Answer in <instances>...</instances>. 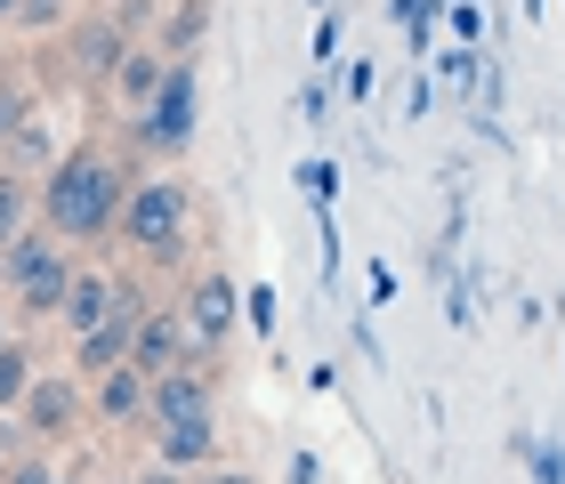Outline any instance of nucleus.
Instances as JSON below:
<instances>
[{
    "instance_id": "nucleus-1",
    "label": "nucleus",
    "mask_w": 565,
    "mask_h": 484,
    "mask_svg": "<svg viewBox=\"0 0 565 484\" xmlns=\"http://www.w3.org/2000/svg\"><path fill=\"white\" fill-rule=\"evenodd\" d=\"M121 162H106V154H73V162H57V178L41 186V218H49V235H73V243H89V235H106V226L121 218Z\"/></svg>"
},
{
    "instance_id": "nucleus-2",
    "label": "nucleus",
    "mask_w": 565,
    "mask_h": 484,
    "mask_svg": "<svg viewBox=\"0 0 565 484\" xmlns=\"http://www.w3.org/2000/svg\"><path fill=\"white\" fill-rule=\"evenodd\" d=\"M186 218H194V202H186V186L178 178H138L130 194H121V243L130 250H146V259H178L186 250Z\"/></svg>"
},
{
    "instance_id": "nucleus-3",
    "label": "nucleus",
    "mask_w": 565,
    "mask_h": 484,
    "mask_svg": "<svg viewBox=\"0 0 565 484\" xmlns=\"http://www.w3.org/2000/svg\"><path fill=\"white\" fill-rule=\"evenodd\" d=\"M138 138L153 146V154H186V138H194V57H170L162 73V89L138 106Z\"/></svg>"
},
{
    "instance_id": "nucleus-4",
    "label": "nucleus",
    "mask_w": 565,
    "mask_h": 484,
    "mask_svg": "<svg viewBox=\"0 0 565 484\" xmlns=\"http://www.w3.org/2000/svg\"><path fill=\"white\" fill-rule=\"evenodd\" d=\"M0 275L17 283V299H24L33 315H49V308L65 299V283H73V267L57 259V243H41V235H17L9 250H0Z\"/></svg>"
},
{
    "instance_id": "nucleus-5",
    "label": "nucleus",
    "mask_w": 565,
    "mask_h": 484,
    "mask_svg": "<svg viewBox=\"0 0 565 484\" xmlns=\"http://www.w3.org/2000/svg\"><path fill=\"white\" fill-rule=\"evenodd\" d=\"M146 412H153V428H178V420H211V379L202 372H153L146 379Z\"/></svg>"
},
{
    "instance_id": "nucleus-6",
    "label": "nucleus",
    "mask_w": 565,
    "mask_h": 484,
    "mask_svg": "<svg viewBox=\"0 0 565 484\" xmlns=\"http://www.w3.org/2000/svg\"><path fill=\"white\" fill-rule=\"evenodd\" d=\"M186 323H178V308H146L138 315V340H130V372H178V355H186Z\"/></svg>"
},
{
    "instance_id": "nucleus-7",
    "label": "nucleus",
    "mask_w": 565,
    "mask_h": 484,
    "mask_svg": "<svg viewBox=\"0 0 565 484\" xmlns=\"http://www.w3.org/2000/svg\"><path fill=\"white\" fill-rule=\"evenodd\" d=\"M138 291H121L114 299V315L97 323V331H82V372H114V364H130V340H138Z\"/></svg>"
},
{
    "instance_id": "nucleus-8",
    "label": "nucleus",
    "mask_w": 565,
    "mask_h": 484,
    "mask_svg": "<svg viewBox=\"0 0 565 484\" xmlns=\"http://www.w3.org/2000/svg\"><path fill=\"white\" fill-rule=\"evenodd\" d=\"M178 323H186L194 347H218L226 331H235V283H226V275H202V283L186 291V315Z\"/></svg>"
},
{
    "instance_id": "nucleus-9",
    "label": "nucleus",
    "mask_w": 565,
    "mask_h": 484,
    "mask_svg": "<svg viewBox=\"0 0 565 484\" xmlns=\"http://www.w3.org/2000/svg\"><path fill=\"white\" fill-rule=\"evenodd\" d=\"M24 420H33V437H65V428L82 420L73 379H33V388H24Z\"/></svg>"
},
{
    "instance_id": "nucleus-10",
    "label": "nucleus",
    "mask_w": 565,
    "mask_h": 484,
    "mask_svg": "<svg viewBox=\"0 0 565 484\" xmlns=\"http://www.w3.org/2000/svg\"><path fill=\"white\" fill-rule=\"evenodd\" d=\"M114 299H121V283H106V275H73L65 299H57V315H65L73 331H97V323L114 315Z\"/></svg>"
},
{
    "instance_id": "nucleus-11",
    "label": "nucleus",
    "mask_w": 565,
    "mask_h": 484,
    "mask_svg": "<svg viewBox=\"0 0 565 484\" xmlns=\"http://www.w3.org/2000/svg\"><path fill=\"white\" fill-rule=\"evenodd\" d=\"M153 452H162V469H194V461H211V452H218V428L211 420H178V428L153 437Z\"/></svg>"
},
{
    "instance_id": "nucleus-12",
    "label": "nucleus",
    "mask_w": 565,
    "mask_h": 484,
    "mask_svg": "<svg viewBox=\"0 0 565 484\" xmlns=\"http://www.w3.org/2000/svg\"><path fill=\"white\" fill-rule=\"evenodd\" d=\"M97 412H106V420H138L146 412V372H130V364L97 372Z\"/></svg>"
},
{
    "instance_id": "nucleus-13",
    "label": "nucleus",
    "mask_w": 565,
    "mask_h": 484,
    "mask_svg": "<svg viewBox=\"0 0 565 484\" xmlns=\"http://www.w3.org/2000/svg\"><path fill=\"white\" fill-rule=\"evenodd\" d=\"M162 73H170V57H162V49H130V57L114 65V89L130 97V106H146V97L162 89Z\"/></svg>"
},
{
    "instance_id": "nucleus-14",
    "label": "nucleus",
    "mask_w": 565,
    "mask_h": 484,
    "mask_svg": "<svg viewBox=\"0 0 565 484\" xmlns=\"http://www.w3.org/2000/svg\"><path fill=\"white\" fill-rule=\"evenodd\" d=\"M202 33H211V0H178V17L162 24V57H194Z\"/></svg>"
},
{
    "instance_id": "nucleus-15",
    "label": "nucleus",
    "mask_w": 565,
    "mask_h": 484,
    "mask_svg": "<svg viewBox=\"0 0 565 484\" xmlns=\"http://www.w3.org/2000/svg\"><path fill=\"white\" fill-rule=\"evenodd\" d=\"M121 57H130V49H121L114 24H89V33H82V65H89V73H114Z\"/></svg>"
},
{
    "instance_id": "nucleus-16",
    "label": "nucleus",
    "mask_w": 565,
    "mask_h": 484,
    "mask_svg": "<svg viewBox=\"0 0 565 484\" xmlns=\"http://www.w3.org/2000/svg\"><path fill=\"white\" fill-rule=\"evenodd\" d=\"M24 211H33V194H24V178H0V250L24 235Z\"/></svg>"
},
{
    "instance_id": "nucleus-17",
    "label": "nucleus",
    "mask_w": 565,
    "mask_h": 484,
    "mask_svg": "<svg viewBox=\"0 0 565 484\" xmlns=\"http://www.w3.org/2000/svg\"><path fill=\"white\" fill-rule=\"evenodd\" d=\"M24 388H33V355L0 347V404H24Z\"/></svg>"
},
{
    "instance_id": "nucleus-18",
    "label": "nucleus",
    "mask_w": 565,
    "mask_h": 484,
    "mask_svg": "<svg viewBox=\"0 0 565 484\" xmlns=\"http://www.w3.org/2000/svg\"><path fill=\"white\" fill-rule=\"evenodd\" d=\"M9 154H17V162H49V121H41V114H24V121H17Z\"/></svg>"
},
{
    "instance_id": "nucleus-19",
    "label": "nucleus",
    "mask_w": 565,
    "mask_h": 484,
    "mask_svg": "<svg viewBox=\"0 0 565 484\" xmlns=\"http://www.w3.org/2000/svg\"><path fill=\"white\" fill-rule=\"evenodd\" d=\"M518 452L533 461V484H565V452H557V444H525V437H518Z\"/></svg>"
},
{
    "instance_id": "nucleus-20",
    "label": "nucleus",
    "mask_w": 565,
    "mask_h": 484,
    "mask_svg": "<svg viewBox=\"0 0 565 484\" xmlns=\"http://www.w3.org/2000/svg\"><path fill=\"white\" fill-rule=\"evenodd\" d=\"M299 186H307V202H316V211H331V194H340V170H331V162H307Z\"/></svg>"
},
{
    "instance_id": "nucleus-21",
    "label": "nucleus",
    "mask_w": 565,
    "mask_h": 484,
    "mask_svg": "<svg viewBox=\"0 0 565 484\" xmlns=\"http://www.w3.org/2000/svg\"><path fill=\"white\" fill-rule=\"evenodd\" d=\"M24 114H33V97H24L17 82H0V146L17 138V121H24Z\"/></svg>"
},
{
    "instance_id": "nucleus-22",
    "label": "nucleus",
    "mask_w": 565,
    "mask_h": 484,
    "mask_svg": "<svg viewBox=\"0 0 565 484\" xmlns=\"http://www.w3.org/2000/svg\"><path fill=\"white\" fill-rule=\"evenodd\" d=\"M299 121H331V89H323V82L299 89Z\"/></svg>"
},
{
    "instance_id": "nucleus-23",
    "label": "nucleus",
    "mask_w": 565,
    "mask_h": 484,
    "mask_svg": "<svg viewBox=\"0 0 565 484\" xmlns=\"http://www.w3.org/2000/svg\"><path fill=\"white\" fill-rule=\"evenodd\" d=\"M445 82H477V49H445Z\"/></svg>"
},
{
    "instance_id": "nucleus-24",
    "label": "nucleus",
    "mask_w": 565,
    "mask_h": 484,
    "mask_svg": "<svg viewBox=\"0 0 565 484\" xmlns=\"http://www.w3.org/2000/svg\"><path fill=\"white\" fill-rule=\"evenodd\" d=\"M331 57H340V17L316 24V65H331Z\"/></svg>"
},
{
    "instance_id": "nucleus-25",
    "label": "nucleus",
    "mask_w": 565,
    "mask_h": 484,
    "mask_svg": "<svg viewBox=\"0 0 565 484\" xmlns=\"http://www.w3.org/2000/svg\"><path fill=\"white\" fill-rule=\"evenodd\" d=\"M243 308H250V331H275V291H250Z\"/></svg>"
},
{
    "instance_id": "nucleus-26",
    "label": "nucleus",
    "mask_w": 565,
    "mask_h": 484,
    "mask_svg": "<svg viewBox=\"0 0 565 484\" xmlns=\"http://www.w3.org/2000/svg\"><path fill=\"white\" fill-rule=\"evenodd\" d=\"M282 484H323V469H316V452H291V469H282Z\"/></svg>"
},
{
    "instance_id": "nucleus-27",
    "label": "nucleus",
    "mask_w": 565,
    "mask_h": 484,
    "mask_svg": "<svg viewBox=\"0 0 565 484\" xmlns=\"http://www.w3.org/2000/svg\"><path fill=\"white\" fill-rule=\"evenodd\" d=\"M0 484H57V476H49L41 461H24V469H9V476H0Z\"/></svg>"
},
{
    "instance_id": "nucleus-28",
    "label": "nucleus",
    "mask_w": 565,
    "mask_h": 484,
    "mask_svg": "<svg viewBox=\"0 0 565 484\" xmlns=\"http://www.w3.org/2000/svg\"><path fill=\"white\" fill-rule=\"evenodd\" d=\"M202 484H259V476H243V469H218V476H202Z\"/></svg>"
},
{
    "instance_id": "nucleus-29",
    "label": "nucleus",
    "mask_w": 565,
    "mask_h": 484,
    "mask_svg": "<svg viewBox=\"0 0 565 484\" xmlns=\"http://www.w3.org/2000/svg\"><path fill=\"white\" fill-rule=\"evenodd\" d=\"M138 484H178V469H153V476H138Z\"/></svg>"
},
{
    "instance_id": "nucleus-30",
    "label": "nucleus",
    "mask_w": 565,
    "mask_h": 484,
    "mask_svg": "<svg viewBox=\"0 0 565 484\" xmlns=\"http://www.w3.org/2000/svg\"><path fill=\"white\" fill-rule=\"evenodd\" d=\"M0 17H17V0H0Z\"/></svg>"
},
{
    "instance_id": "nucleus-31",
    "label": "nucleus",
    "mask_w": 565,
    "mask_h": 484,
    "mask_svg": "<svg viewBox=\"0 0 565 484\" xmlns=\"http://www.w3.org/2000/svg\"><path fill=\"white\" fill-rule=\"evenodd\" d=\"M0 347H9V323H0Z\"/></svg>"
},
{
    "instance_id": "nucleus-32",
    "label": "nucleus",
    "mask_w": 565,
    "mask_h": 484,
    "mask_svg": "<svg viewBox=\"0 0 565 484\" xmlns=\"http://www.w3.org/2000/svg\"><path fill=\"white\" fill-rule=\"evenodd\" d=\"M57 484H73V476H57Z\"/></svg>"
}]
</instances>
